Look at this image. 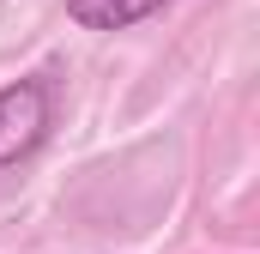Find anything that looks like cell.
<instances>
[{"mask_svg": "<svg viewBox=\"0 0 260 254\" xmlns=\"http://www.w3.org/2000/svg\"><path fill=\"white\" fill-rule=\"evenodd\" d=\"M49 127H55V85L43 73L0 85V170H12L30 151H43Z\"/></svg>", "mask_w": 260, "mask_h": 254, "instance_id": "obj_1", "label": "cell"}, {"mask_svg": "<svg viewBox=\"0 0 260 254\" xmlns=\"http://www.w3.org/2000/svg\"><path fill=\"white\" fill-rule=\"evenodd\" d=\"M170 0H67V18L79 30H133L151 12H164Z\"/></svg>", "mask_w": 260, "mask_h": 254, "instance_id": "obj_2", "label": "cell"}]
</instances>
